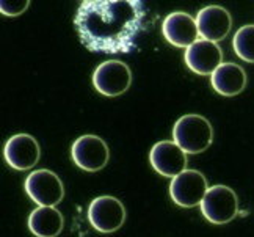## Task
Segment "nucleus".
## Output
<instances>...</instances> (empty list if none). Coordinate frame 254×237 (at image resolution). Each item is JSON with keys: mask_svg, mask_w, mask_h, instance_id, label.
Instances as JSON below:
<instances>
[{"mask_svg": "<svg viewBox=\"0 0 254 237\" xmlns=\"http://www.w3.org/2000/svg\"><path fill=\"white\" fill-rule=\"evenodd\" d=\"M6 163L17 171H27L40 162L41 150L36 138L28 134H17L8 138L3 146Z\"/></svg>", "mask_w": 254, "mask_h": 237, "instance_id": "1a4fd4ad", "label": "nucleus"}, {"mask_svg": "<svg viewBox=\"0 0 254 237\" xmlns=\"http://www.w3.org/2000/svg\"><path fill=\"white\" fill-rule=\"evenodd\" d=\"M24 189L38 206H57L64 196L62 179L51 170L32 171L24 182Z\"/></svg>", "mask_w": 254, "mask_h": 237, "instance_id": "423d86ee", "label": "nucleus"}, {"mask_svg": "<svg viewBox=\"0 0 254 237\" xmlns=\"http://www.w3.org/2000/svg\"><path fill=\"white\" fill-rule=\"evenodd\" d=\"M209 189L206 176L198 170H184L176 174L170 184L171 200L181 207L199 206Z\"/></svg>", "mask_w": 254, "mask_h": 237, "instance_id": "0eeeda50", "label": "nucleus"}, {"mask_svg": "<svg viewBox=\"0 0 254 237\" xmlns=\"http://www.w3.org/2000/svg\"><path fill=\"white\" fill-rule=\"evenodd\" d=\"M63 226L64 219L55 206H38L28 217V230L36 237H55Z\"/></svg>", "mask_w": 254, "mask_h": 237, "instance_id": "2eb2a0df", "label": "nucleus"}, {"mask_svg": "<svg viewBox=\"0 0 254 237\" xmlns=\"http://www.w3.org/2000/svg\"><path fill=\"white\" fill-rule=\"evenodd\" d=\"M144 16L143 0H86L77 8L74 25L88 51L129 54Z\"/></svg>", "mask_w": 254, "mask_h": 237, "instance_id": "f257e3e1", "label": "nucleus"}, {"mask_svg": "<svg viewBox=\"0 0 254 237\" xmlns=\"http://www.w3.org/2000/svg\"><path fill=\"white\" fill-rule=\"evenodd\" d=\"M130 68L120 60H109L101 63L93 73V85L104 96L116 97L124 94L130 88Z\"/></svg>", "mask_w": 254, "mask_h": 237, "instance_id": "20e7f679", "label": "nucleus"}, {"mask_svg": "<svg viewBox=\"0 0 254 237\" xmlns=\"http://www.w3.org/2000/svg\"><path fill=\"white\" fill-rule=\"evenodd\" d=\"M234 52L247 63H254V24L240 27L232 38Z\"/></svg>", "mask_w": 254, "mask_h": 237, "instance_id": "dca6fc26", "label": "nucleus"}, {"mask_svg": "<svg viewBox=\"0 0 254 237\" xmlns=\"http://www.w3.org/2000/svg\"><path fill=\"white\" fill-rule=\"evenodd\" d=\"M185 65L198 76H210L223 63V51L218 43L198 38L193 44L185 49Z\"/></svg>", "mask_w": 254, "mask_h": 237, "instance_id": "9d476101", "label": "nucleus"}, {"mask_svg": "<svg viewBox=\"0 0 254 237\" xmlns=\"http://www.w3.org/2000/svg\"><path fill=\"white\" fill-rule=\"evenodd\" d=\"M72 162L83 171H99L109 163L110 151L107 143L97 135H82L71 146Z\"/></svg>", "mask_w": 254, "mask_h": 237, "instance_id": "6e6552de", "label": "nucleus"}, {"mask_svg": "<svg viewBox=\"0 0 254 237\" xmlns=\"http://www.w3.org/2000/svg\"><path fill=\"white\" fill-rule=\"evenodd\" d=\"M210 83L221 96H237L247 86V73L237 63H221L210 74Z\"/></svg>", "mask_w": 254, "mask_h": 237, "instance_id": "4468645a", "label": "nucleus"}, {"mask_svg": "<svg viewBox=\"0 0 254 237\" xmlns=\"http://www.w3.org/2000/svg\"><path fill=\"white\" fill-rule=\"evenodd\" d=\"M88 222L99 233H115L126 222V207L115 196H97L88 206Z\"/></svg>", "mask_w": 254, "mask_h": 237, "instance_id": "39448f33", "label": "nucleus"}, {"mask_svg": "<svg viewBox=\"0 0 254 237\" xmlns=\"http://www.w3.org/2000/svg\"><path fill=\"white\" fill-rule=\"evenodd\" d=\"M162 33L171 46L187 49L199 38L196 17L184 11H173L163 19Z\"/></svg>", "mask_w": 254, "mask_h": 237, "instance_id": "f8f14e48", "label": "nucleus"}, {"mask_svg": "<svg viewBox=\"0 0 254 237\" xmlns=\"http://www.w3.org/2000/svg\"><path fill=\"white\" fill-rule=\"evenodd\" d=\"M196 24L201 38L218 43L229 35L232 27V17L226 8L220 5H209L198 11Z\"/></svg>", "mask_w": 254, "mask_h": 237, "instance_id": "ddd939ff", "label": "nucleus"}, {"mask_svg": "<svg viewBox=\"0 0 254 237\" xmlns=\"http://www.w3.org/2000/svg\"><path fill=\"white\" fill-rule=\"evenodd\" d=\"M149 162L152 168L165 177H174L176 174L182 173L184 170H187L189 163L187 153L174 140L155 143L149 153Z\"/></svg>", "mask_w": 254, "mask_h": 237, "instance_id": "9b49d317", "label": "nucleus"}, {"mask_svg": "<svg viewBox=\"0 0 254 237\" xmlns=\"http://www.w3.org/2000/svg\"><path fill=\"white\" fill-rule=\"evenodd\" d=\"M30 6V0H0V13L3 16H21Z\"/></svg>", "mask_w": 254, "mask_h": 237, "instance_id": "f3484780", "label": "nucleus"}, {"mask_svg": "<svg viewBox=\"0 0 254 237\" xmlns=\"http://www.w3.org/2000/svg\"><path fill=\"white\" fill-rule=\"evenodd\" d=\"M173 140L187 154H199L212 145L213 127L207 118L201 115H184L174 123Z\"/></svg>", "mask_w": 254, "mask_h": 237, "instance_id": "f03ea898", "label": "nucleus"}, {"mask_svg": "<svg viewBox=\"0 0 254 237\" xmlns=\"http://www.w3.org/2000/svg\"><path fill=\"white\" fill-rule=\"evenodd\" d=\"M83 2H86V0H83Z\"/></svg>", "mask_w": 254, "mask_h": 237, "instance_id": "a211bd4d", "label": "nucleus"}, {"mask_svg": "<svg viewBox=\"0 0 254 237\" xmlns=\"http://www.w3.org/2000/svg\"><path fill=\"white\" fill-rule=\"evenodd\" d=\"M199 206L204 219L213 225H226L239 214V198L228 185L209 187Z\"/></svg>", "mask_w": 254, "mask_h": 237, "instance_id": "7ed1b4c3", "label": "nucleus"}]
</instances>
